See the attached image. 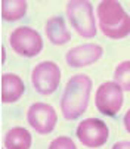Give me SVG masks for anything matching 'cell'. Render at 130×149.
Listing matches in <instances>:
<instances>
[{
	"label": "cell",
	"instance_id": "2",
	"mask_svg": "<svg viewBox=\"0 0 130 149\" xmlns=\"http://www.w3.org/2000/svg\"><path fill=\"white\" fill-rule=\"evenodd\" d=\"M99 30L103 36L120 40L130 34V15L124 10L120 2L103 0L96 8Z\"/></svg>",
	"mask_w": 130,
	"mask_h": 149
},
{
	"label": "cell",
	"instance_id": "16",
	"mask_svg": "<svg viewBox=\"0 0 130 149\" xmlns=\"http://www.w3.org/2000/svg\"><path fill=\"white\" fill-rule=\"evenodd\" d=\"M111 149H130V142H126V140L117 142V143L113 145Z\"/></svg>",
	"mask_w": 130,
	"mask_h": 149
},
{
	"label": "cell",
	"instance_id": "15",
	"mask_svg": "<svg viewBox=\"0 0 130 149\" xmlns=\"http://www.w3.org/2000/svg\"><path fill=\"white\" fill-rule=\"evenodd\" d=\"M49 149H77L74 140L68 136H59L53 139L49 145Z\"/></svg>",
	"mask_w": 130,
	"mask_h": 149
},
{
	"label": "cell",
	"instance_id": "6",
	"mask_svg": "<svg viewBox=\"0 0 130 149\" xmlns=\"http://www.w3.org/2000/svg\"><path fill=\"white\" fill-rule=\"evenodd\" d=\"M123 89L118 86L115 81H105L96 90L95 95V105L101 114L106 117H114L117 112H120L124 96Z\"/></svg>",
	"mask_w": 130,
	"mask_h": 149
},
{
	"label": "cell",
	"instance_id": "17",
	"mask_svg": "<svg viewBox=\"0 0 130 149\" xmlns=\"http://www.w3.org/2000/svg\"><path fill=\"white\" fill-rule=\"evenodd\" d=\"M123 124H124V129L126 132L130 134V109L124 114V118H123Z\"/></svg>",
	"mask_w": 130,
	"mask_h": 149
},
{
	"label": "cell",
	"instance_id": "7",
	"mask_svg": "<svg viewBox=\"0 0 130 149\" xmlns=\"http://www.w3.org/2000/svg\"><path fill=\"white\" fill-rule=\"evenodd\" d=\"M75 134L83 146L90 149H98L106 143L110 130H108V125L102 120L86 118L77 125Z\"/></svg>",
	"mask_w": 130,
	"mask_h": 149
},
{
	"label": "cell",
	"instance_id": "11",
	"mask_svg": "<svg viewBox=\"0 0 130 149\" xmlns=\"http://www.w3.org/2000/svg\"><path fill=\"white\" fill-rule=\"evenodd\" d=\"M45 31H46L48 40L55 46H62L71 40V34H70L67 24H65V19L62 16L49 18L45 24Z\"/></svg>",
	"mask_w": 130,
	"mask_h": 149
},
{
	"label": "cell",
	"instance_id": "12",
	"mask_svg": "<svg viewBox=\"0 0 130 149\" xmlns=\"http://www.w3.org/2000/svg\"><path fill=\"white\" fill-rule=\"evenodd\" d=\"M33 143L31 133L24 127H13L3 139L5 149H30Z\"/></svg>",
	"mask_w": 130,
	"mask_h": 149
},
{
	"label": "cell",
	"instance_id": "13",
	"mask_svg": "<svg viewBox=\"0 0 130 149\" xmlns=\"http://www.w3.org/2000/svg\"><path fill=\"white\" fill-rule=\"evenodd\" d=\"M27 2L25 0H3L2 2V18L8 22L22 19L27 13Z\"/></svg>",
	"mask_w": 130,
	"mask_h": 149
},
{
	"label": "cell",
	"instance_id": "10",
	"mask_svg": "<svg viewBox=\"0 0 130 149\" xmlns=\"http://www.w3.org/2000/svg\"><path fill=\"white\" fill-rule=\"evenodd\" d=\"M25 92L24 81L19 75L6 72L2 75V102L3 103H15L22 97Z\"/></svg>",
	"mask_w": 130,
	"mask_h": 149
},
{
	"label": "cell",
	"instance_id": "18",
	"mask_svg": "<svg viewBox=\"0 0 130 149\" xmlns=\"http://www.w3.org/2000/svg\"><path fill=\"white\" fill-rule=\"evenodd\" d=\"M5 58H6V52H5V47L2 46V62H5Z\"/></svg>",
	"mask_w": 130,
	"mask_h": 149
},
{
	"label": "cell",
	"instance_id": "5",
	"mask_svg": "<svg viewBox=\"0 0 130 149\" xmlns=\"http://www.w3.org/2000/svg\"><path fill=\"white\" fill-rule=\"evenodd\" d=\"M31 83L34 90L40 95L49 96L56 92L61 83V68L53 61H43L34 67L31 72Z\"/></svg>",
	"mask_w": 130,
	"mask_h": 149
},
{
	"label": "cell",
	"instance_id": "1",
	"mask_svg": "<svg viewBox=\"0 0 130 149\" xmlns=\"http://www.w3.org/2000/svg\"><path fill=\"white\" fill-rule=\"evenodd\" d=\"M90 92L92 80L86 74H75L67 81L61 99V112L65 120L73 121L84 114L89 105Z\"/></svg>",
	"mask_w": 130,
	"mask_h": 149
},
{
	"label": "cell",
	"instance_id": "3",
	"mask_svg": "<svg viewBox=\"0 0 130 149\" xmlns=\"http://www.w3.org/2000/svg\"><path fill=\"white\" fill-rule=\"evenodd\" d=\"M67 16L73 28L83 38H92L96 36V19L90 2L73 0L67 3Z\"/></svg>",
	"mask_w": 130,
	"mask_h": 149
},
{
	"label": "cell",
	"instance_id": "9",
	"mask_svg": "<svg viewBox=\"0 0 130 149\" xmlns=\"http://www.w3.org/2000/svg\"><path fill=\"white\" fill-rule=\"evenodd\" d=\"M103 55L102 46L96 43H86L70 49L65 55V62L71 68H83L99 61Z\"/></svg>",
	"mask_w": 130,
	"mask_h": 149
},
{
	"label": "cell",
	"instance_id": "8",
	"mask_svg": "<svg viewBox=\"0 0 130 149\" xmlns=\"http://www.w3.org/2000/svg\"><path fill=\"white\" fill-rule=\"evenodd\" d=\"M27 121L38 134H49L56 127L58 114L52 105L36 102L28 108Z\"/></svg>",
	"mask_w": 130,
	"mask_h": 149
},
{
	"label": "cell",
	"instance_id": "14",
	"mask_svg": "<svg viewBox=\"0 0 130 149\" xmlns=\"http://www.w3.org/2000/svg\"><path fill=\"white\" fill-rule=\"evenodd\" d=\"M114 81L124 92H130V61H123L117 65L114 71Z\"/></svg>",
	"mask_w": 130,
	"mask_h": 149
},
{
	"label": "cell",
	"instance_id": "4",
	"mask_svg": "<svg viewBox=\"0 0 130 149\" xmlns=\"http://www.w3.org/2000/svg\"><path fill=\"white\" fill-rule=\"evenodd\" d=\"M9 43L13 52L22 58H34L43 50V38L31 27H18L10 33Z\"/></svg>",
	"mask_w": 130,
	"mask_h": 149
}]
</instances>
